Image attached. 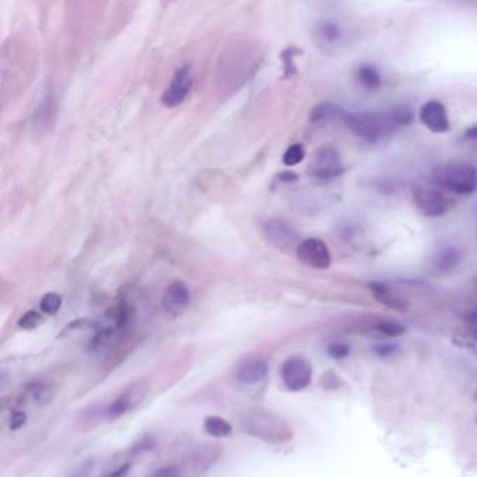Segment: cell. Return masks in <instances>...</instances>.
<instances>
[{
    "mask_svg": "<svg viewBox=\"0 0 477 477\" xmlns=\"http://www.w3.org/2000/svg\"><path fill=\"white\" fill-rule=\"evenodd\" d=\"M245 433L270 444H282L291 438V430L287 423L273 413L262 411L249 412L242 420Z\"/></svg>",
    "mask_w": 477,
    "mask_h": 477,
    "instance_id": "1",
    "label": "cell"
},
{
    "mask_svg": "<svg viewBox=\"0 0 477 477\" xmlns=\"http://www.w3.org/2000/svg\"><path fill=\"white\" fill-rule=\"evenodd\" d=\"M435 182L456 195H471L477 190V168L473 164L455 161L437 168Z\"/></svg>",
    "mask_w": 477,
    "mask_h": 477,
    "instance_id": "2",
    "label": "cell"
},
{
    "mask_svg": "<svg viewBox=\"0 0 477 477\" xmlns=\"http://www.w3.org/2000/svg\"><path fill=\"white\" fill-rule=\"evenodd\" d=\"M345 123L349 129L367 143H377L385 132H389V126L385 120V116L361 112V114H349Z\"/></svg>",
    "mask_w": 477,
    "mask_h": 477,
    "instance_id": "3",
    "label": "cell"
},
{
    "mask_svg": "<svg viewBox=\"0 0 477 477\" xmlns=\"http://www.w3.org/2000/svg\"><path fill=\"white\" fill-rule=\"evenodd\" d=\"M342 159H340L339 152L330 145L318 147L308 165V174L316 179H333L342 174Z\"/></svg>",
    "mask_w": 477,
    "mask_h": 477,
    "instance_id": "4",
    "label": "cell"
},
{
    "mask_svg": "<svg viewBox=\"0 0 477 477\" xmlns=\"http://www.w3.org/2000/svg\"><path fill=\"white\" fill-rule=\"evenodd\" d=\"M413 199L419 212L429 219L442 217L452 208V200L438 189H430L423 186L415 188Z\"/></svg>",
    "mask_w": 477,
    "mask_h": 477,
    "instance_id": "5",
    "label": "cell"
},
{
    "mask_svg": "<svg viewBox=\"0 0 477 477\" xmlns=\"http://www.w3.org/2000/svg\"><path fill=\"white\" fill-rule=\"evenodd\" d=\"M298 260L315 270H326L332 263V255L325 241L321 238H307L297 245Z\"/></svg>",
    "mask_w": 477,
    "mask_h": 477,
    "instance_id": "6",
    "label": "cell"
},
{
    "mask_svg": "<svg viewBox=\"0 0 477 477\" xmlns=\"http://www.w3.org/2000/svg\"><path fill=\"white\" fill-rule=\"evenodd\" d=\"M192 89V69L189 63L181 64L175 71L170 86L161 96V104L165 108H175L181 105Z\"/></svg>",
    "mask_w": 477,
    "mask_h": 477,
    "instance_id": "7",
    "label": "cell"
},
{
    "mask_svg": "<svg viewBox=\"0 0 477 477\" xmlns=\"http://www.w3.org/2000/svg\"><path fill=\"white\" fill-rule=\"evenodd\" d=\"M280 377L285 386L291 392L305 389L312 379V368L303 357H291L286 360L280 368Z\"/></svg>",
    "mask_w": 477,
    "mask_h": 477,
    "instance_id": "8",
    "label": "cell"
},
{
    "mask_svg": "<svg viewBox=\"0 0 477 477\" xmlns=\"http://www.w3.org/2000/svg\"><path fill=\"white\" fill-rule=\"evenodd\" d=\"M262 233L271 245L278 248H289L298 240V234L294 227L280 217L267 219L262 224Z\"/></svg>",
    "mask_w": 477,
    "mask_h": 477,
    "instance_id": "9",
    "label": "cell"
},
{
    "mask_svg": "<svg viewBox=\"0 0 477 477\" xmlns=\"http://www.w3.org/2000/svg\"><path fill=\"white\" fill-rule=\"evenodd\" d=\"M147 388L143 384H136L129 386L126 390H123L108 407L107 415L109 419H118L127 412H130L132 408L138 407L143 399L146 397Z\"/></svg>",
    "mask_w": 477,
    "mask_h": 477,
    "instance_id": "10",
    "label": "cell"
},
{
    "mask_svg": "<svg viewBox=\"0 0 477 477\" xmlns=\"http://www.w3.org/2000/svg\"><path fill=\"white\" fill-rule=\"evenodd\" d=\"M190 300L192 294L189 287L183 282L175 280L164 291L163 307L168 314L177 316L181 315L189 307Z\"/></svg>",
    "mask_w": 477,
    "mask_h": 477,
    "instance_id": "11",
    "label": "cell"
},
{
    "mask_svg": "<svg viewBox=\"0 0 477 477\" xmlns=\"http://www.w3.org/2000/svg\"><path fill=\"white\" fill-rule=\"evenodd\" d=\"M422 123L433 133H445L449 130V118L444 104L437 100L427 101L420 109Z\"/></svg>",
    "mask_w": 477,
    "mask_h": 477,
    "instance_id": "12",
    "label": "cell"
},
{
    "mask_svg": "<svg viewBox=\"0 0 477 477\" xmlns=\"http://www.w3.org/2000/svg\"><path fill=\"white\" fill-rule=\"evenodd\" d=\"M269 374V366L263 360H251L240 366L235 372L238 382L244 385H255L262 382Z\"/></svg>",
    "mask_w": 477,
    "mask_h": 477,
    "instance_id": "13",
    "label": "cell"
},
{
    "mask_svg": "<svg viewBox=\"0 0 477 477\" xmlns=\"http://www.w3.org/2000/svg\"><path fill=\"white\" fill-rule=\"evenodd\" d=\"M463 259V253L456 246H444L437 251L433 258V267L438 273H449L456 269Z\"/></svg>",
    "mask_w": 477,
    "mask_h": 477,
    "instance_id": "14",
    "label": "cell"
},
{
    "mask_svg": "<svg viewBox=\"0 0 477 477\" xmlns=\"http://www.w3.org/2000/svg\"><path fill=\"white\" fill-rule=\"evenodd\" d=\"M348 112L336 102L332 101H325L318 104L312 111H311V122L312 123H330L336 120H346Z\"/></svg>",
    "mask_w": 477,
    "mask_h": 477,
    "instance_id": "15",
    "label": "cell"
},
{
    "mask_svg": "<svg viewBox=\"0 0 477 477\" xmlns=\"http://www.w3.org/2000/svg\"><path fill=\"white\" fill-rule=\"evenodd\" d=\"M384 116H385V120H386L390 130L411 126L415 120L413 109L408 105H404V104L395 105Z\"/></svg>",
    "mask_w": 477,
    "mask_h": 477,
    "instance_id": "16",
    "label": "cell"
},
{
    "mask_svg": "<svg viewBox=\"0 0 477 477\" xmlns=\"http://www.w3.org/2000/svg\"><path fill=\"white\" fill-rule=\"evenodd\" d=\"M315 34L325 44H336L342 39L343 31L333 20H321L315 26Z\"/></svg>",
    "mask_w": 477,
    "mask_h": 477,
    "instance_id": "17",
    "label": "cell"
},
{
    "mask_svg": "<svg viewBox=\"0 0 477 477\" xmlns=\"http://www.w3.org/2000/svg\"><path fill=\"white\" fill-rule=\"evenodd\" d=\"M356 78H357L359 83L368 90H377L382 84V78H381L378 69L370 63H363L357 67Z\"/></svg>",
    "mask_w": 477,
    "mask_h": 477,
    "instance_id": "18",
    "label": "cell"
},
{
    "mask_svg": "<svg viewBox=\"0 0 477 477\" xmlns=\"http://www.w3.org/2000/svg\"><path fill=\"white\" fill-rule=\"evenodd\" d=\"M453 343L460 349L469 350L471 354L477 356V325L459 329L453 337Z\"/></svg>",
    "mask_w": 477,
    "mask_h": 477,
    "instance_id": "19",
    "label": "cell"
},
{
    "mask_svg": "<svg viewBox=\"0 0 477 477\" xmlns=\"http://www.w3.org/2000/svg\"><path fill=\"white\" fill-rule=\"evenodd\" d=\"M203 429L209 435L216 438H224L233 433V426L220 416H209L204 419Z\"/></svg>",
    "mask_w": 477,
    "mask_h": 477,
    "instance_id": "20",
    "label": "cell"
},
{
    "mask_svg": "<svg viewBox=\"0 0 477 477\" xmlns=\"http://www.w3.org/2000/svg\"><path fill=\"white\" fill-rule=\"evenodd\" d=\"M305 157V149L300 143H294L287 147V150L283 154V164L286 167H294L298 165Z\"/></svg>",
    "mask_w": 477,
    "mask_h": 477,
    "instance_id": "21",
    "label": "cell"
},
{
    "mask_svg": "<svg viewBox=\"0 0 477 477\" xmlns=\"http://www.w3.org/2000/svg\"><path fill=\"white\" fill-rule=\"evenodd\" d=\"M62 307V297L56 293L45 294L39 301V308L46 315H55Z\"/></svg>",
    "mask_w": 477,
    "mask_h": 477,
    "instance_id": "22",
    "label": "cell"
},
{
    "mask_svg": "<svg viewBox=\"0 0 477 477\" xmlns=\"http://www.w3.org/2000/svg\"><path fill=\"white\" fill-rule=\"evenodd\" d=\"M31 397L38 404H46L52 399V390L45 384H37L31 389Z\"/></svg>",
    "mask_w": 477,
    "mask_h": 477,
    "instance_id": "23",
    "label": "cell"
},
{
    "mask_svg": "<svg viewBox=\"0 0 477 477\" xmlns=\"http://www.w3.org/2000/svg\"><path fill=\"white\" fill-rule=\"evenodd\" d=\"M377 330L381 332L385 336H389V337H396V336H400V334L406 333V327L403 325L396 323V322H390V321L378 323L377 325Z\"/></svg>",
    "mask_w": 477,
    "mask_h": 477,
    "instance_id": "24",
    "label": "cell"
},
{
    "mask_svg": "<svg viewBox=\"0 0 477 477\" xmlns=\"http://www.w3.org/2000/svg\"><path fill=\"white\" fill-rule=\"evenodd\" d=\"M42 322V316L39 312L37 311H27L20 319H19V326L26 329V330H31L38 327V325Z\"/></svg>",
    "mask_w": 477,
    "mask_h": 477,
    "instance_id": "25",
    "label": "cell"
},
{
    "mask_svg": "<svg viewBox=\"0 0 477 477\" xmlns=\"http://www.w3.org/2000/svg\"><path fill=\"white\" fill-rule=\"evenodd\" d=\"M349 353H350V348L345 343H333L327 348V354L334 360L345 359L346 356H349Z\"/></svg>",
    "mask_w": 477,
    "mask_h": 477,
    "instance_id": "26",
    "label": "cell"
},
{
    "mask_svg": "<svg viewBox=\"0 0 477 477\" xmlns=\"http://www.w3.org/2000/svg\"><path fill=\"white\" fill-rule=\"evenodd\" d=\"M26 423H27V415H26L24 412H15V413L10 416L9 427H10V430H19V429H21Z\"/></svg>",
    "mask_w": 477,
    "mask_h": 477,
    "instance_id": "27",
    "label": "cell"
},
{
    "mask_svg": "<svg viewBox=\"0 0 477 477\" xmlns=\"http://www.w3.org/2000/svg\"><path fill=\"white\" fill-rule=\"evenodd\" d=\"M152 477H182V474L177 466H164L159 469Z\"/></svg>",
    "mask_w": 477,
    "mask_h": 477,
    "instance_id": "28",
    "label": "cell"
},
{
    "mask_svg": "<svg viewBox=\"0 0 477 477\" xmlns=\"http://www.w3.org/2000/svg\"><path fill=\"white\" fill-rule=\"evenodd\" d=\"M93 469V462H89L83 466H80V469L78 470L76 474H73L72 477H86V474H89V471Z\"/></svg>",
    "mask_w": 477,
    "mask_h": 477,
    "instance_id": "29",
    "label": "cell"
},
{
    "mask_svg": "<svg viewBox=\"0 0 477 477\" xmlns=\"http://www.w3.org/2000/svg\"><path fill=\"white\" fill-rule=\"evenodd\" d=\"M129 463L127 465H125V466H120L119 469H116V470H114V471H111L107 477H122V476H125L126 474V471H127V469H129Z\"/></svg>",
    "mask_w": 477,
    "mask_h": 477,
    "instance_id": "30",
    "label": "cell"
},
{
    "mask_svg": "<svg viewBox=\"0 0 477 477\" xmlns=\"http://www.w3.org/2000/svg\"><path fill=\"white\" fill-rule=\"evenodd\" d=\"M465 136H466V138H467V139H470V141H474V142H477V123H476V125H473L471 127H469V129L466 130Z\"/></svg>",
    "mask_w": 477,
    "mask_h": 477,
    "instance_id": "31",
    "label": "cell"
},
{
    "mask_svg": "<svg viewBox=\"0 0 477 477\" xmlns=\"http://www.w3.org/2000/svg\"><path fill=\"white\" fill-rule=\"evenodd\" d=\"M280 178H282V181H296L297 179V175L294 174V172H290V171H287V172H283L282 175H280Z\"/></svg>",
    "mask_w": 477,
    "mask_h": 477,
    "instance_id": "32",
    "label": "cell"
},
{
    "mask_svg": "<svg viewBox=\"0 0 477 477\" xmlns=\"http://www.w3.org/2000/svg\"><path fill=\"white\" fill-rule=\"evenodd\" d=\"M375 350H377L379 354H389V353L393 350V346H385V345H382V346H378Z\"/></svg>",
    "mask_w": 477,
    "mask_h": 477,
    "instance_id": "33",
    "label": "cell"
},
{
    "mask_svg": "<svg viewBox=\"0 0 477 477\" xmlns=\"http://www.w3.org/2000/svg\"><path fill=\"white\" fill-rule=\"evenodd\" d=\"M467 321H469L471 325H477V308L473 309V311L467 315Z\"/></svg>",
    "mask_w": 477,
    "mask_h": 477,
    "instance_id": "34",
    "label": "cell"
},
{
    "mask_svg": "<svg viewBox=\"0 0 477 477\" xmlns=\"http://www.w3.org/2000/svg\"><path fill=\"white\" fill-rule=\"evenodd\" d=\"M476 397H477V396H476Z\"/></svg>",
    "mask_w": 477,
    "mask_h": 477,
    "instance_id": "35",
    "label": "cell"
}]
</instances>
